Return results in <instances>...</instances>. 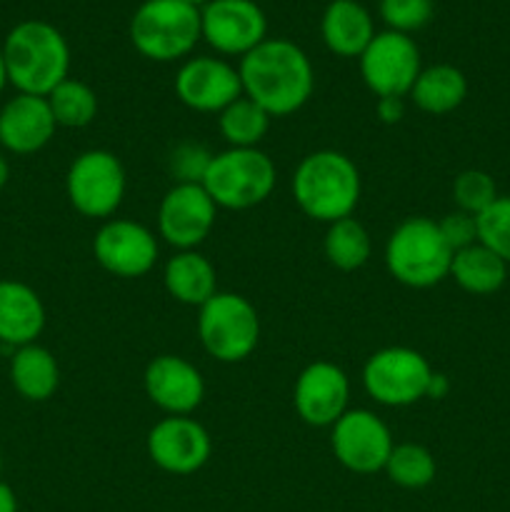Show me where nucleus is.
Masks as SVG:
<instances>
[{
	"instance_id": "obj_1",
	"label": "nucleus",
	"mask_w": 510,
	"mask_h": 512,
	"mask_svg": "<svg viewBox=\"0 0 510 512\" xmlns=\"http://www.w3.org/2000/svg\"><path fill=\"white\" fill-rule=\"evenodd\" d=\"M243 95L258 103L270 118H285L303 108L315 88V70L300 45L285 38H265L240 58Z\"/></svg>"
},
{
	"instance_id": "obj_2",
	"label": "nucleus",
	"mask_w": 510,
	"mask_h": 512,
	"mask_svg": "<svg viewBox=\"0 0 510 512\" xmlns=\"http://www.w3.org/2000/svg\"><path fill=\"white\" fill-rule=\"evenodd\" d=\"M8 83L18 93L48 95L55 85L70 78V48L55 25L45 20H23L3 43Z\"/></svg>"
},
{
	"instance_id": "obj_3",
	"label": "nucleus",
	"mask_w": 510,
	"mask_h": 512,
	"mask_svg": "<svg viewBox=\"0 0 510 512\" xmlns=\"http://www.w3.org/2000/svg\"><path fill=\"white\" fill-rule=\"evenodd\" d=\"M293 198L298 208L318 223L350 218L360 200V173L340 150H315L293 173Z\"/></svg>"
},
{
	"instance_id": "obj_4",
	"label": "nucleus",
	"mask_w": 510,
	"mask_h": 512,
	"mask_svg": "<svg viewBox=\"0 0 510 512\" xmlns=\"http://www.w3.org/2000/svg\"><path fill=\"white\" fill-rule=\"evenodd\" d=\"M453 250L445 243L438 220H403L385 243V268L405 288L425 290L443 283L450 275Z\"/></svg>"
},
{
	"instance_id": "obj_5",
	"label": "nucleus",
	"mask_w": 510,
	"mask_h": 512,
	"mask_svg": "<svg viewBox=\"0 0 510 512\" xmlns=\"http://www.w3.org/2000/svg\"><path fill=\"white\" fill-rule=\"evenodd\" d=\"M200 38V8L185 0H145L130 18V43L155 63L185 58Z\"/></svg>"
},
{
	"instance_id": "obj_6",
	"label": "nucleus",
	"mask_w": 510,
	"mask_h": 512,
	"mask_svg": "<svg viewBox=\"0 0 510 512\" xmlns=\"http://www.w3.org/2000/svg\"><path fill=\"white\" fill-rule=\"evenodd\" d=\"M275 178L278 170L268 153L260 148H228L213 155L203 188L218 208L248 210L270 198Z\"/></svg>"
},
{
	"instance_id": "obj_7",
	"label": "nucleus",
	"mask_w": 510,
	"mask_h": 512,
	"mask_svg": "<svg viewBox=\"0 0 510 512\" xmlns=\"http://www.w3.org/2000/svg\"><path fill=\"white\" fill-rule=\"evenodd\" d=\"M198 338L205 353L218 363H243L260 343V318L248 298L215 293L198 308Z\"/></svg>"
},
{
	"instance_id": "obj_8",
	"label": "nucleus",
	"mask_w": 510,
	"mask_h": 512,
	"mask_svg": "<svg viewBox=\"0 0 510 512\" xmlns=\"http://www.w3.org/2000/svg\"><path fill=\"white\" fill-rule=\"evenodd\" d=\"M433 368L423 353L405 345L378 350L363 365L365 393L385 408H408L428 393Z\"/></svg>"
},
{
	"instance_id": "obj_9",
	"label": "nucleus",
	"mask_w": 510,
	"mask_h": 512,
	"mask_svg": "<svg viewBox=\"0 0 510 512\" xmlns=\"http://www.w3.org/2000/svg\"><path fill=\"white\" fill-rule=\"evenodd\" d=\"M128 188L125 168L110 150H85L70 163L65 193L83 218H110L120 208Z\"/></svg>"
},
{
	"instance_id": "obj_10",
	"label": "nucleus",
	"mask_w": 510,
	"mask_h": 512,
	"mask_svg": "<svg viewBox=\"0 0 510 512\" xmlns=\"http://www.w3.org/2000/svg\"><path fill=\"white\" fill-rule=\"evenodd\" d=\"M360 75L378 98H405L413 90L420 70V50L410 35L383 30L375 33L360 55Z\"/></svg>"
},
{
	"instance_id": "obj_11",
	"label": "nucleus",
	"mask_w": 510,
	"mask_h": 512,
	"mask_svg": "<svg viewBox=\"0 0 510 512\" xmlns=\"http://www.w3.org/2000/svg\"><path fill=\"white\" fill-rule=\"evenodd\" d=\"M335 460L355 475H375L385 468L395 443L390 428L375 413L348 410L330 433Z\"/></svg>"
},
{
	"instance_id": "obj_12",
	"label": "nucleus",
	"mask_w": 510,
	"mask_h": 512,
	"mask_svg": "<svg viewBox=\"0 0 510 512\" xmlns=\"http://www.w3.org/2000/svg\"><path fill=\"white\" fill-rule=\"evenodd\" d=\"M200 33L223 55H248L268 33V20L255 0H210L200 8Z\"/></svg>"
},
{
	"instance_id": "obj_13",
	"label": "nucleus",
	"mask_w": 510,
	"mask_h": 512,
	"mask_svg": "<svg viewBox=\"0 0 510 512\" xmlns=\"http://www.w3.org/2000/svg\"><path fill=\"white\" fill-rule=\"evenodd\" d=\"M145 448L163 473L193 475L210 460L213 440L190 415H168L150 428Z\"/></svg>"
},
{
	"instance_id": "obj_14",
	"label": "nucleus",
	"mask_w": 510,
	"mask_h": 512,
	"mask_svg": "<svg viewBox=\"0 0 510 512\" xmlns=\"http://www.w3.org/2000/svg\"><path fill=\"white\" fill-rule=\"evenodd\" d=\"M350 380L340 365L315 360L305 365L293 385L298 418L310 428H333L348 413Z\"/></svg>"
},
{
	"instance_id": "obj_15",
	"label": "nucleus",
	"mask_w": 510,
	"mask_h": 512,
	"mask_svg": "<svg viewBox=\"0 0 510 512\" xmlns=\"http://www.w3.org/2000/svg\"><path fill=\"white\" fill-rule=\"evenodd\" d=\"M218 205L203 185H173L158 208V233L170 248L195 250L210 235Z\"/></svg>"
},
{
	"instance_id": "obj_16",
	"label": "nucleus",
	"mask_w": 510,
	"mask_h": 512,
	"mask_svg": "<svg viewBox=\"0 0 510 512\" xmlns=\"http://www.w3.org/2000/svg\"><path fill=\"white\" fill-rule=\"evenodd\" d=\"M93 255L100 268L115 278H143L158 260V240L145 225L115 218L95 235Z\"/></svg>"
},
{
	"instance_id": "obj_17",
	"label": "nucleus",
	"mask_w": 510,
	"mask_h": 512,
	"mask_svg": "<svg viewBox=\"0 0 510 512\" xmlns=\"http://www.w3.org/2000/svg\"><path fill=\"white\" fill-rule=\"evenodd\" d=\"M175 95L195 113H220L243 95L238 68L220 58L200 55L180 65L175 75Z\"/></svg>"
},
{
	"instance_id": "obj_18",
	"label": "nucleus",
	"mask_w": 510,
	"mask_h": 512,
	"mask_svg": "<svg viewBox=\"0 0 510 512\" xmlns=\"http://www.w3.org/2000/svg\"><path fill=\"white\" fill-rule=\"evenodd\" d=\"M145 395L168 415H190L205 398V380L190 360L180 355H158L143 375Z\"/></svg>"
},
{
	"instance_id": "obj_19",
	"label": "nucleus",
	"mask_w": 510,
	"mask_h": 512,
	"mask_svg": "<svg viewBox=\"0 0 510 512\" xmlns=\"http://www.w3.org/2000/svg\"><path fill=\"white\" fill-rule=\"evenodd\" d=\"M58 123L48 98L18 93L0 108V145L8 153L33 155L53 140Z\"/></svg>"
},
{
	"instance_id": "obj_20",
	"label": "nucleus",
	"mask_w": 510,
	"mask_h": 512,
	"mask_svg": "<svg viewBox=\"0 0 510 512\" xmlns=\"http://www.w3.org/2000/svg\"><path fill=\"white\" fill-rule=\"evenodd\" d=\"M45 328V305L30 285L0 280V343L23 348L35 343Z\"/></svg>"
},
{
	"instance_id": "obj_21",
	"label": "nucleus",
	"mask_w": 510,
	"mask_h": 512,
	"mask_svg": "<svg viewBox=\"0 0 510 512\" xmlns=\"http://www.w3.org/2000/svg\"><path fill=\"white\" fill-rule=\"evenodd\" d=\"M323 43L340 58H360L375 38V25L368 10L355 0H333L320 20Z\"/></svg>"
},
{
	"instance_id": "obj_22",
	"label": "nucleus",
	"mask_w": 510,
	"mask_h": 512,
	"mask_svg": "<svg viewBox=\"0 0 510 512\" xmlns=\"http://www.w3.org/2000/svg\"><path fill=\"white\" fill-rule=\"evenodd\" d=\"M163 283L170 298L190 308H203L218 293V275L213 263L198 250H178L165 263Z\"/></svg>"
},
{
	"instance_id": "obj_23",
	"label": "nucleus",
	"mask_w": 510,
	"mask_h": 512,
	"mask_svg": "<svg viewBox=\"0 0 510 512\" xmlns=\"http://www.w3.org/2000/svg\"><path fill=\"white\" fill-rule=\"evenodd\" d=\"M10 383L20 398L30 403H45L60 385V368L55 355L38 343L15 348L10 358Z\"/></svg>"
},
{
	"instance_id": "obj_24",
	"label": "nucleus",
	"mask_w": 510,
	"mask_h": 512,
	"mask_svg": "<svg viewBox=\"0 0 510 512\" xmlns=\"http://www.w3.org/2000/svg\"><path fill=\"white\" fill-rule=\"evenodd\" d=\"M465 95H468V80H465L463 70L448 63L420 70L418 80L410 90L413 103L428 115L453 113L455 108L463 105Z\"/></svg>"
},
{
	"instance_id": "obj_25",
	"label": "nucleus",
	"mask_w": 510,
	"mask_h": 512,
	"mask_svg": "<svg viewBox=\"0 0 510 512\" xmlns=\"http://www.w3.org/2000/svg\"><path fill=\"white\" fill-rule=\"evenodd\" d=\"M448 278H453L470 295H493L508 280V263L483 243H475L453 253Z\"/></svg>"
},
{
	"instance_id": "obj_26",
	"label": "nucleus",
	"mask_w": 510,
	"mask_h": 512,
	"mask_svg": "<svg viewBox=\"0 0 510 512\" xmlns=\"http://www.w3.org/2000/svg\"><path fill=\"white\" fill-rule=\"evenodd\" d=\"M323 250L333 268L343 270V273H353V270H360L370 260L373 240H370L365 225L350 215V218L335 220V223L328 225Z\"/></svg>"
},
{
	"instance_id": "obj_27",
	"label": "nucleus",
	"mask_w": 510,
	"mask_h": 512,
	"mask_svg": "<svg viewBox=\"0 0 510 512\" xmlns=\"http://www.w3.org/2000/svg\"><path fill=\"white\" fill-rule=\"evenodd\" d=\"M270 120L273 118L258 103L240 95L228 108L220 110L218 128L230 148H258L268 135Z\"/></svg>"
},
{
	"instance_id": "obj_28",
	"label": "nucleus",
	"mask_w": 510,
	"mask_h": 512,
	"mask_svg": "<svg viewBox=\"0 0 510 512\" xmlns=\"http://www.w3.org/2000/svg\"><path fill=\"white\" fill-rule=\"evenodd\" d=\"M45 98L58 128H85L98 115V95L83 80L65 78Z\"/></svg>"
},
{
	"instance_id": "obj_29",
	"label": "nucleus",
	"mask_w": 510,
	"mask_h": 512,
	"mask_svg": "<svg viewBox=\"0 0 510 512\" xmlns=\"http://www.w3.org/2000/svg\"><path fill=\"white\" fill-rule=\"evenodd\" d=\"M383 470L390 483H395L398 488L423 490L435 480L438 465H435L433 453L425 445L400 443L393 448Z\"/></svg>"
},
{
	"instance_id": "obj_30",
	"label": "nucleus",
	"mask_w": 510,
	"mask_h": 512,
	"mask_svg": "<svg viewBox=\"0 0 510 512\" xmlns=\"http://www.w3.org/2000/svg\"><path fill=\"white\" fill-rule=\"evenodd\" d=\"M453 200L458 210L478 218L483 210H488L498 200V188L485 170L470 168L453 180Z\"/></svg>"
},
{
	"instance_id": "obj_31",
	"label": "nucleus",
	"mask_w": 510,
	"mask_h": 512,
	"mask_svg": "<svg viewBox=\"0 0 510 512\" xmlns=\"http://www.w3.org/2000/svg\"><path fill=\"white\" fill-rule=\"evenodd\" d=\"M478 243L510 265V195H498V200L478 215Z\"/></svg>"
},
{
	"instance_id": "obj_32",
	"label": "nucleus",
	"mask_w": 510,
	"mask_h": 512,
	"mask_svg": "<svg viewBox=\"0 0 510 512\" xmlns=\"http://www.w3.org/2000/svg\"><path fill=\"white\" fill-rule=\"evenodd\" d=\"M210 163L213 153L195 140H183L168 155V170L175 185H203Z\"/></svg>"
},
{
	"instance_id": "obj_33",
	"label": "nucleus",
	"mask_w": 510,
	"mask_h": 512,
	"mask_svg": "<svg viewBox=\"0 0 510 512\" xmlns=\"http://www.w3.org/2000/svg\"><path fill=\"white\" fill-rule=\"evenodd\" d=\"M433 0H380V18L385 20L388 30L410 35L423 30L433 20Z\"/></svg>"
},
{
	"instance_id": "obj_34",
	"label": "nucleus",
	"mask_w": 510,
	"mask_h": 512,
	"mask_svg": "<svg viewBox=\"0 0 510 512\" xmlns=\"http://www.w3.org/2000/svg\"><path fill=\"white\" fill-rule=\"evenodd\" d=\"M438 228L453 253L478 243V218L463 213V210H455V213H448L443 220H438Z\"/></svg>"
},
{
	"instance_id": "obj_35",
	"label": "nucleus",
	"mask_w": 510,
	"mask_h": 512,
	"mask_svg": "<svg viewBox=\"0 0 510 512\" xmlns=\"http://www.w3.org/2000/svg\"><path fill=\"white\" fill-rule=\"evenodd\" d=\"M375 113H378V118L383 120L385 125L400 123V120H403V115H405L403 98H378Z\"/></svg>"
},
{
	"instance_id": "obj_36",
	"label": "nucleus",
	"mask_w": 510,
	"mask_h": 512,
	"mask_svg": "<svg viewBox=\"0 0 510 512\" xmlns=\"http://www.w3.org/2000/svg\"><path fill=\"white\" fill-rule=\"evenodd\" d=\"M448 390H450V380L445 378L443 373H435V370H433V378H430L428 393H425V398L443 400L445 395H448Z\"/></svg>"
},
{
	"instance_id": "obj_37",
	"label": "nucleus",
	"mask_w": 510,
	"mask_h": 512,
	"mask_svg": "<svg viewBox=\"0 0 510 512\" xmlns=\"http://www.w3.org/2000/svg\"><path fill=\"white\" fill-rule=\"evenodd\" d=\"M0 512H18V498H15L13 488L0 480Z\"/></svg>"
},
{
	"instance_id": "obj_38",
	"label": "nucleus",
	"mask_w": 510,
	"mask_h": 512,
	"mask_svg": "<svg viewBox=\"0 0 510 512\" xmlns=\"http://www.w3.org/2000/svg\"><path fill=\"white\" fill-rule=\"evenodd\" d=\"M8 180H10V165H8V160H5V155L0 153V190L8 185Z\"/></svg>"
},
{
	"instance_id": "obj_39",
	"label": "nucleus",
	"mask_w": 510,
	"mask_h": 512,
	"mask_svg": "<svg viewBox=\"0 0 510 512\" xmlns=\"http://www.w3.org/2000/svg\"><path fill=\"white\" fill-rule=\"evenodd\" d=\"M8 85V73H5V60H3V48H0V93Z\"/></svg>"
},
{
	"instance_id": "obj_40",
	"label": "nucleus",
	"mask_w": 510,
	"mask_h": 512,
	"mask_svg": "<svg viewBox=\"0 0 510 512\" xmlns=\"http://www.w3.org/2000/svg\"><path fill=\"white\" fill-rule=\"evenodd\" d=\"M185 3H190V5H195V8H200V5H208L210 0H185Z\"/></svg>"
},
{
	"instance_id": "obj_41",
	"label": "nucleus",
	"mask_w": 510,
	"mask_h": 512,
	"mask_svg": "<svg viewBox=\"0 0 510 512\" xmlns=\"http://www.w3.org/2000/svg\"><path fill=\"white\" fill-rule=\"evenodd\" d=\"M0 468H3V458H0Z\"/></svg>"
}]
</instances>
